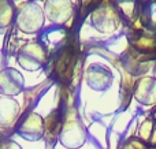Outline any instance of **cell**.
Returning <instances> with one entry per match:
<instances>
[{
    "label": "cell",
    "instance_id": "6da1fadb",
    "mask_svg": "<svg viewBox=\"0 0 156 149\" xmlns=\"http://www.w3.org/2000/svg\"><path fill=\"white\" fill-rule=\"evenodd\" d=\"M60 141L67 148H78L85 141V131L77 122L66 125L60 136Z\"/></svg>",
    "mask_w": 156,
    "mask_h": 149
},
{
    "label": "cell",
    "instance_id": "7a4b0ae2",
    "mask_svg": "<svg viewBox=\"0 0 156 149\" xmlns=\"http://www.w3.org/2000/svg\"><path fill=\"white\" fill-rule=\"evenodd\" d=\"M19 133L27 140H37L43 136V120L38 115H30L21 126Z\"/></svg>",
    "mask_w": 156,
    "mask_h": 149
},
{
    "label": "cell",
    "instance_id": "3957f363",
    "mask_svg": "<svg viewBox=\"0 0 156 149\" xmlns=\"http://www.w3.org/2000/svg\"><path fill=\"white\" fill-rule=\"evenodd\" d=\"M18 114V106L11 100H0V126H11Z\"/></svg>",
    "mask_w": 156,
    "mask_h": 149
},
{
    "label": "cell",
    "instance_id": "277c9868",
    "mask_svg": "<svg viewBox=\"0 0 156 149\" xmlns=\"http://www.w3.org/2000/svg\"><path fill=\"white\" fill-rule=\"evenodd\" d=\"M0 149H21V148L14 141H4V142H0Z\"/></svg>",
    "mask_w": 156,
    "mask_h": 149
}]
</instances>
